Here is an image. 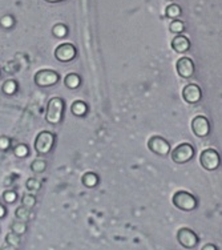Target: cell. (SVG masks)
Here are the masks:
<instances>
[{
  "label": "cell",
  "instance_id": "7a4b0ae2",
  "mask_svg": "<svg viewBox=\"0 0 222 250\" xmlns=\"http://www.w3.org/2000/svg\"><path fill=\"white\" fill-rule=\"evenodd\" d=\"M55 145V135L48 132V130H43L35 139V150L39 156H47L51 153Z\"/></svg>",
  "mask_w": 222,
  "mask_h": 250
},
{
  "label": "cell",
  "instance_id": "9c48e42d",
  "mask_svg": "<svg viewBox=\"0 0 222 250\" xmlns=\"http://www.w3.org/2000/svg\"><path fill=\"white\" fill-rule=\"evenodd\" d=\"M192 130L197 137H206L210 133V123L205 116H196L192 120Z\"/></svg>",
  "mask_w": 222,
  "mask_h": 250
},
{
  "label": "cell",
  "instance_id": "4dcf8cb0",
  "mask_svg": "<svg viewBox=\"0 0 222 250\" xmlns=\"http://www.w3.org/2000/svg\"><path fill=\"white\" fill-rule=\"evenodd\" d=\"M5 214H7V209H5V207L3 204H0V220H3L5 217Z\"/></svg>",
  "mask_w": 222,
  "mask_h": 250
},
{
  "label": "cell",
  "instance_id": "9a60e30c",
  "mask_svg": "<svg viewBox=\"0 0 222 250\" xmlns=\"http://www.w3.org/2000/svg\"><path fill=\"white\" fill-rule=\"evenodd\" d=\"M64 84L69 89H78L80 87V84H81V79H80L78 73H69L64 79Z\"/></svg>",
  "mask_w": 222,
  "mask_h": 250
},
{
  "label": "cell",
  "instance_id": "6da1fadb",
  "mask_svg": "<svg viewBox=\"0 0 222 250\" xmlns=\"http://www.w3.org/2000/svg\"><path fill=\"white\" fill-rule=\"evenodd\" d=\"M65 109V103L61 97H53L47 104L45 120L52 125H58L63 120V113Z\"/></svg>",
  "mask_w": 222,
  "mask_h": 250
},
{
  "label": "cell",
  "instance_id": "30bf717a",
  "mask_svg": "<svg viewBox=\"0 0 222 250\" xmlns=\"http://www.w3.org/2000/svg\"><path fill=\"white\" fill-rule=\"evenodd\" d=\"M177 240H179V242L183 246V248H186V249H193L194 246L197 245L198 237L193 230H190L188 228H182V229H180L179 233H177Z\"/></svg>",
  "mask_w": 222,
  "mask_h": 250
},
{
  "label": "cell",
  "instance_id": "ac0fdd59",
  "mask_svg": "<svg viewBox=\"0 0 222 250\" xmlns=\"http://www.w3.org/2000/svg\"><path fill=\"white\" fill-rule=\"evenodd\" d=\"M72 113L75 116H79V117H81L87 113V105H85V103H82V101H75L72 105Z\"/></svg>",
  "mask_w": 222,
  "mask_h": 250
},
{
  "label": "cell",
  "instance_id": "8992f818",
  "mask_svg": "<svg viewBox=\"0 0 222 250\" xmlns=\"http://www.w3.org/2000/svg\"><path fill=\"white\" fill-rule=\"evenodd\" d=\"M200 163L206 170H216L221 165V157L216 149H205L200 154Z\"/></svg>",
  "mask_w": 222,
  "mask_h": 250
},
{
  "label": "cell",
  "instance_id": "44dd1931",
  "mask_svg": "<svg viewBox=\"0 0 222 250\" xmlns=\"http://www.w3.org/2000/svg\"><path fill=\"white\" fill-rule=\"evenodd\" d=\"M5 244H8L11 246H15V248H19L20 244H21V238H20L19 234H16L14 231H10L7 236H5Z\"/></svg>",
  "mask_w": 222,
  "mask_h": 250
},
{
  "label": "cell",
  "instance_id": "d4e9b609",
  "mask_svg": "<svg viewBox=\"0 0 222 250\" xmlns=\"http://www.w3.org/2000/svg\"><path fill=\"white\" fill-rule=\"evenodd\" d=\"M21 205L28 208V209H32L36 205V197L34 194H24L23 198H21Z\"/></svg>",
  "mask_w": 222,
  "mask_h": 250
},
{
  "label": "cell",
  "instance_id": "5bb4252c",
  "mask_svg": "<svg viewBox=\"0 0 222 250\" xmlns=\"http://www.w3.org/2000/svg\"><path fill=\"white\" fill-rule=\"evenodd\" d=\"M15 216H16V220H20V221L27 222V221H29V220H32V218H34V213H32V209H28V208L20 205V207L16 209Z\"/></svg>",
  "mask_w": 222,
  "mask_h": 250
},
{
  "label": "cell",
  "instance_id": "1f68e13d",
  "mask_svg": "<svg viewBox=\"0 0 222 250\" xmlns=\"http://www.w3.org/2000/svg\"><path fill=\"white\" fill-rule=\"evenodd\" d=\"M0 250H18V248H15V246H11L8 244H5L4 246H1V249Z\"/></svg>",
  "mask_w": 222,
  "mask_h": 250
},
{
  "label": "cell",
  "instance_id": "7c38bea8",
  "mask_svg": "<svg viewBox=\"0 0 222 250\" xmlns=\"http://www.w3.org/2000/svg\"><path fill=\"white\" fill-rule=\"evenodd\" d=\"M176 69L182 79H190L194 75V62H192V59L181 58L177 60Z\"/></svg>",
  "mask_w": 222,
  "mask_h": 250
},
{
  "label": "cell",
  "instance_id": "83f0119b",
  "mask_svg": "<svg viewBox=\"0 0 222 250\" xmlns=\"http://www.w3.org/2000/svg\"><path fill=\"white\" fill-rule=\"evenodd\" d=\"M40 187H41V183L36 178H29L27 181V189L29 192H39Z\"/></svg>",
  "mask_w": 222,
  "mask_h": 250
},
{
  "label": "cell",
  "instance_id": "277c9868",
  "mask_svg": "<svg viewBox=\"0 0 222 250\" xmlns=\"http://www.w3.org/2000/svg\"><path fill=\"white\" fill-rule=\"evenodd\" d=\"M59 80H60L59 73L52 69H41L39 72H36L34 77L35 84L41 88L53 87L55 84H58Z\"/></svg>",
  "mask_w": 222,
  "mask_h": 250
},
{
  "label": "cell",
  "instance_id": "7402d4cb",
  "mask_svg": "<svg viewBox=\"0 0 222 250\" xmlns=\"http://www.w3.org/2000/svg\"><path fill=\"white\" fill-rule=\"evenodd\" d=\"M169 29L170 32H173V34H177V35H181L185 31V24H183V21L181 20L176 19V20H172V23L169 25Z\"/></svg>",
  "mask_w": 222,
  "mask_h": 250
},
{
  "label": "cell",
  "instance_id": "ba28073f",
  "mask_svg": "<svg viewBox=\"0 0 222 250\" xmlns=\"http://www.w3.org/2000/svg\"><path fill=\"white\" fill-rule=\"evenodd\" d=\"M148 148L157 156H168L170 152L169 143L161 136H152L148 141Z\"/></svg>",
  "mask_w": 222,
  "mask_h": 250
},
{
  "label": "cell",
  "instance_id": "8fae6325",
  "mask_svg": "<svg viewBox=\"0 0 222 250\" xmlns=\"http://www.w3.org/2000/svg\"><path fill=\"white\" fill-rule=\"evenodd\" d=\"M182 97L188 104H197L202 97L201 88L198 87L197 84H188L186 87L183 88Z\"/></svg>",
  "mask_w": 222,
  "mask_h": 250
},
{
  "label": "cell",
  "instance_id": "d6986e66",
  "mask_svg": "<svg viewBox=\"0 0 222 250\" xmlns=\"http://www.w3.org/2000/svg\"><path fill=\"white\" fill-rule=\"evenodd\" d=\"M1 91L4 92L5 95H15L18 91V83L15 80H7L1 87Z\"/></svg>",
  "mask_w": 222,
  "mask_h": 250
},
{
  "label": "cell",
  "instance_id": "4fadbf2b",
  "mask_svg": "<svg viewBox=\"0 0 222 250\" xmlns=\"http://www.w3.org/2000/svg\"><path fill=\"white\" fill-rule=\"evenodd\" d=\"M172 48L179 53L188 52L189 49H190V40H189L186 36L177 35V36H174L173 40H172Z\"/></svg>",
  "mask_w": 222,
  "mask_h": 250
},
{
  "label": "cell",
  "instance_id": "d6a6232c",
  "mask_svg": "<svg viewBox=\"0 0 222 250\" xmlns=\"http://www.w3.org/2000/svg\"><path fill=\"white\" fill-rule=\"evenodd\" d=\"M202 250H217V249H216V246L214 245H210V244H209V245L203 246Z\"/></svg>",
  "mask_w": 222,
  "mask_h": 250
},
{
  "label": "cell",
  "instance_id": "603a6c76",
  "mask_svg": "<svg viewBox=\"0 0 222 250\" xmlns=\"http://www.w3.org/2000/svg\"><path fill=\"white\" fill-rule=\"evenodd\" d=\"M45 168H47V163L41 159L35 160L34 163L31 164V169L34 170L35 173H41V172L45 170Z\"/></svg>",
  "mask_w": 222,
  "mask_h": 250
},
{
  "label": "cell",
  "instance_id": "484cf974",
  "mask_svg": "<svg viewBox=\"0 0 222 250\" xmlns=\"http://www.w3.org/2000/svg\"><path fill=\"white\" fill-rule=\"evenodd\" d=\"M14 24H15V19L12 15H5V16H3V18L0 19V25L5 29L12 28Z\"/></svg>",
  "mask_w": 222,
  "mask_h": 250
},
{
  "label": "cell",
  "instance_id": "cb8c5ba5",
  "mask_svg": "<svg viewBox=\"0 0 222 250\" xmlns=\"http://www.w3.org/2000/svg\"><path fill=\"white\" fill-rule=\"evenodd\" d=\"M53 35L56 36V38L61 39V38H65L68 35V28L65 24H56L53 27L52 29Z\"/></svg>",
  "mask_w": 222,
  "mask_h": 250
},
{
  "label": "cell",
  "instance_id": "ffe728a7",
  "mask_svg": "<svg viewBox=\"0 0 222 250\" xmlns=\"http://www.w3.org/2000/svg\"><path fill=\"white\" fill-rule=\"evenodd\" d=\"M97 183H99V177H97V174L91 173V172L87 174H84V177H82V184H84L87 188L96 187Z\"/></svg>",
  "mask_w": 222,
  "mask_h": 250
},
{
  "label": "cell",
  "instance_id": "e0dca14e",
  "mask_svg": "<svg viewBox=\"0 0 222 250\" xmlns=\"http://www.w3.org/2000/svg\"><path fill=\"white\" fill-rule=\"evenodd\" d=\"M11 231H14L19 236H23L25 231H27V224L24 221H20V220H16L11 224Z\"/></svg>",
  "mask_w": 222,
  "mask_h": 250
},
{
  "label": "cell",
  "instance_id": "52a82bcc",
  "mask_svg": "<svg viewBox=\"0 0 222 250\" xmlns=\"http://www.w3.org/2000/svg\"><path fill=\"white\" fill-rule=\"evenodd\" d=\"M78 49L71 43H63L55 49V58L60 62H69L76 58Z\"/></svg>",
  "mask_w": 222,
  "mask_h": 250
},
{
  "label": "cell",
  "instance_id": "f546056e",
  "mask_svg": "<svg viewBox=\"0 0 222 250\" xmlns=\"http://www.w3.org/2000/svg\"><path fill=\"white\" fill-rule=\"evenodd\" d=\"M11 146V140L7 136L0 137V150H7Z\"/></svg>",
  "mask_w": 222,
  "mask_h": 250
},
{
  "label": "cell",
  "instance_id": "3957f363",
  "mask_svg": "<svg viewBox=\"0 0 222 250\" xmlns=\"http://www.w3.org/2000/svg\"><path fill=\"white\" fill-rule=\"evenodd\" d=\"M172 201H173L174 207L179 208L181 210H185V212H190V210H194L197 208L196 197L192 193L185 192V190H179V192L174 193Z\"/></svg>",
  "mask_w": 222,
  "mask_h": 250
},
{
  "label": "cell",
  "instance_id": "f1b7e54d",
  "mask_svg": "<svg viewBox=\"0 0 222 250\" xmlns=\"http://www.w3.org/2000/svg\"><path fill=\"white\" fill-rule=\"evenodd\" d=\"M1 198H3L4 202H7V204H14V202L18 200V194H16L15 190H5V192L3 193Z\"/></svg>",
  "mask_w": 222,
  "mask_h": 250
},
{
  "label": "cell",
  "instance_id": "836d02e7",
  "mask_svg": "<svg viewBox=\"0 0 222 250\" xmlns=\"http://www.w3.org/2000/svg\"><path fill=\"white\" fill-rule=\"evenodd\" d=\"M47 3H51V4H56V3H61V1H65V0H45Z\"/></svg>",
  "mask_w": 222,
  "mask_h": 250
},
{
  "label": "cell",
  "instance_id": "5b68a950",
  "mask_svg": "<svg viewBox=\"0 0 222 250\" xmlns=\"http://www.w3.org/2000/svg\"><path fill=\"white\" fill-rule=\"evenodd\" d=\"M194 156V148L188 143H183V144L177 145L173 150L170 157L176 164H186L190 160L193 159Z\"/></svg>",
  "mask_w": 222,
  "mask_h": 250
},
{
  "label": "cell",
  "instance_id": "4316f807",
  "mask_svg": "<svg viewBox=\"0 0 222 250\" xmlns=\"http://www.w3.org/2000/svg\"><path fill=\"white\" fill-rule=\"evenodd\" d=\"M29 153L28 148L25 146L24 144H19L18 146H15L14 149V154L16 157H20V159H23V157H27Z\"/></svg>",
  "mask_w": 222,
  "mask_h": 250
},
{
  "label": "cell",
  "instance_id": "e575fe53",
  "mask_svg": "<svg viewBox=\"0 0 222 250\" xmlns=\"http://www.w3.org/2000/svg\"><path fill=\"white\" fill-rule=\"evenodd\" d=\"M166 1H172V0H166Z\"/></svg>",
  "mask_w": 222,
  "mask_h": 250
},
{
  "label": "cell",
  "instance_id": "2e32d148",
  "mask_svg": "<svg viewBox=\"0 0 222 250\" xmlns=\"http://www.w3.org/2000/svg\"><path fill=\"white\" fill-rule=\"evenodd\" d=\"M181 14H182V10H181V7H180L179 4H169L165 8V16H166L168 19H179L180 16H181Z\"/></svg>",
  "mask_w": 222,
  "mask_h": 250
}]
</instances>
